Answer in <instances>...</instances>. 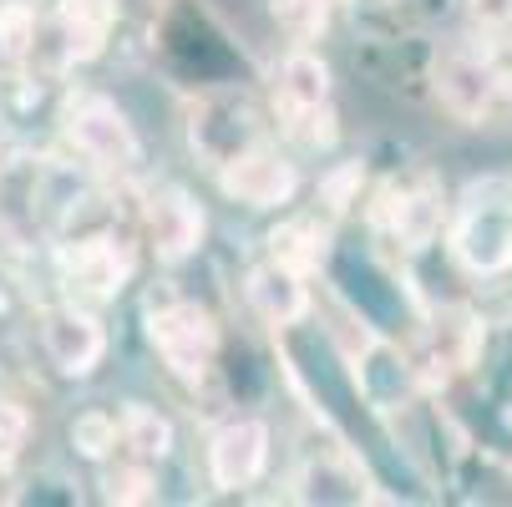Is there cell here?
<instances>
[{"label": "cell", "instance_id": "5bb4252c", "mask_svg": "<svg viewBox=\"0 0 512 507\" xmlns=\"http://www.w3.org/2000/svg\"><path fill=\"white\" fill-rule=\"evenodd\" d=\"M472 360H477V320L467 310H442V315L426 320L411 371L426 386H447L452 376H462L472 366Z\"/></svg>", "mask_w": 512, "mask_h": 507}, {"label": "cell", "instance_id": "cb8c5ba5", "mask_svg": "<svg viewBox=\"0 0 512 507\" xmlns=\"http://www.w3.org/2000/svg\"><path fill=\"white\" fill-rule=\"evenodd\" d=\"M0 6H21V0H0Z\"/></svg>", "mask_w": 512, "mask_h": 507}, {"label": "cell", "instance_id": "603a6c76", "mask_svg": "<svg viewBox=\"0 0 512 507\" xmlns=\"http://www.w3.org/2000/svg\"><path fill=\"white\" fill-rule=\"evenodd\" d=\"M462 11L477 31H507L512 26V0H462Z\"/></svg>", "mask_w": 512, "mask_h": 507}, {"label": "cell", "instance_id": "8992f818", "mask_svg": "<svg viewBox=\"0 0 512 507\" xmlns=\"http://www.w3.org/2000/svg\"><path fill=\"white\" fill-rule=\"evenodd\" d=\"M188 142H193V153L218 173L224 163L244 158L249 148H259V142H269V137H264L259 107L244 92H208L188 112Z\"/></svg>", "mask_w": 512, "mask_h": 507}, {"label": "cell", "instance_id": "ffe728a7", "mask_svg": "<svg viewBox=\"0 0 512 507\" xmlns=\"http://www.w3.org/2000/svg\"><path fill=\"white\" fill-rule=\"evenodd\" d=\"M269 16L279 21V31L289 41H315L330 21V0H269Z\"/></svg>", "mask_w": 512, "mask_h": 507}, {"label": "cell", "instance_id": "d6986e66", "mask_svg": "<svg viewBox=\"0 0 512 507\" xmlns=\"http://www.w3.org/2000/svg\"><path fill=\"white\" fill-rule=\"evenodd\" d=\"M300 502H365V487L350 467L340 462H315L305 477H300Z\"/></svg>", "mask_w": 512, "mask_h": 507}, {"label": "cell", "instance_id": "30bf717a", "mask_svg": "<svg viewBox=\"0 0 512 507\" xmlns=\"http://www.w3.org/2000/svg\"><path fill=\"white\" fill-rule=\"evenodd\" d=\"M36 330H41L46 360H51L61 376H71V381H87L102 366V355H107V330H102V320L82 300L46 305L41 320H36Z\"/></svg>", "mask_w": 512, "mask_h": 507}, {"label": "cell", "instance_id": "3957f363", "mask_svg": "<svg viewBox=\"0 0 512 507\" xmlns=\"http://www.w3.org/2000/svg\"><path fill=\"white\" fill-rule=\"evenodd\" d=\"M61 132L82 153V163L97 173L127 178L142 163V137L107 92H71L61 107Z\"/></svg>", "mask_w": 512, "mask_h": 507}, {"label": "cell", "instance_id": "7a4b0ae2", "mask_svg": "<svg viewBox=\"0 0 512 507\" xmlns=\"http://www.w3.org/2000/svg\"><path fill=\"white\" fill-rule=\"evenodd\" d=\"M117 16H112V0H56V6H36L26 41L16 46L11 66H21L26 77L56 82L66 71L87 66L92 56H102L107 36H112Z\"/></svg>", "mask_w": 512, "mask_h": 507}, {"label": "cell", "instance_id": "ac0fdd59", "mask_svg": "<svg viewBox=\"0 0 512 507\" xmlns=\"http://www.w3.org/2000/svg\"><path fill=\"white\" fill-rule=\"evenodd\" d=\"M117 431H122V447H132L142 462H163L173 452V421L148 401H127Z\"/></svg>", "mask_w": 512, "mask_h": 507}, {"label": "cell", "instance_id": "7c38bea8", "mask_svg": "<svg viewBox=\"0 0 512 507\" xmlns=\"http://www.w3.org/2000/svg\"><path fill=\"white\" fill-rule=\"evenodd\" d=\"M269 467V426L259 416H234L208 442V477L218 492H244Z\"/></svg>", "mask_w": 512, "mask_h": 507}, {"label": "cell", "instance_id": "6da1fadb", "mask_svg": "<svg viewBox=\"0 0 512 507\" xmlns=\"http://www.w3.org/2000/svg\"><path fill=\"white\" fill-rule=\"evenodd\" d=\"M87 193H92L87 178L71 163L36 158V153L0 158V239L11 249L61 244Z\"/></svg>", "mask_w": 512, "mask_h": 507}, {"label": "cell", "instance_id": "9a60e30c", "mask_svg": "<svg viewBox=\"0 0 512 507\" xmlns=\"http://www.w3.org/2000/svg\"><path fill=\"white\" fill-rule=\"evenodd\" d=\"M249 305L259 310L264 325L274 330H289L310 315V274L289 269L279 259H264L249 269Z\"/></svg>", "mask_w": 512, "mask_h": 507}, {"label": "cell", "instance_id": "7402d4cb", "mask_svg": "<svg viewBox=\"0 0 512 507\" xmlns=\"http://www.w3.org/2000/svg\"><path fill=\"white\" fill-rule=\"evenodd\" d=\"M102 497L107 502H153L158 497V482H153V472H148V462H132V467H112L107 477H102Z\"/></svg>", "mask_w": 512, "mask_h": 507}, {"label": "cell", "instance_id": "ba28073f", "mask_svg": "<svg viewBox=\"0 0 512 507\" xmlns=\"http://www.w3.org/2000/svg\"><path fill=\"white\" fill-rule=\"evenodd\" d=\"M371 219L391 244L426 249V244H436V234H442V224H447V198L426 173H401V178H386L376 188Z\"/></svg>", "mask_w": 512, "mask_h": 507}, {"label": "cell", "instance_id": "9c48e42d", "mask_svg": "<svg viewBox=\"0 0 512 507\" xmlns=\"http://www.w3.org/2000/svg\"><path fill=\"white\" fill-rule=\"evenodd\" d=\"M61 259V279L77 300H117L122 289L132 284V269H137V254L122 234H82V239H61L56 249Z\"/></svg>", "mask_w": 512, "mask_h": 507}, {"label": "cell", "instance_id": "5b68a950", "mask_svg": "<svg viewBox=\"0 0 512 507\" xmlns=\"http://www.w3.org/2000/svg\"><path fill=\"white\" fill-rule=\"evenodd\" d=\"M431 87L457 122H487L507 92V77L492 51L477 41H447L431 56Z\"/></svg>", "mask_w": 512, "mask_h": 507}, {"label": "cell", "instance_id": "2e32d148", "mask_svg": "<svg viewBox=\"0 0 512 507\" xmlns=\"http://www.w3.org/2000/svg\"><path fill=\"white\" fill-rule=\"evenodd\" d=\"M274 92H279V117L330 107V66L310 46H295L274 71Z\"/></svg>", "mask_w": 512, "mask_h": 507}, {"label": "cell", "instance_id": "52a82bcc", "mask_svg": "<svg viewBox=\"0 0 512 507\" xmlns=\"http://www.w3.org/2000/svg\"><path fill=\"white\" fill-rule=\"evenodd\" d=\"M148 340L178 381H203L218 355V320L198 300H168L148 310Z\"/></svg>", "mask_w": 512, "mask_h": 507}, {"label": "cell", "instance_id": "277c9868", "mask_svg": "<svg viewBox=\"0 0 512 507\" xmlns=\"http://www.w3.org/2000/svg\"><path fill=\"white\" fill-rule=\"evenodd\" d=\"M447 249L477 279H497L512 269V188L507 183L472 188V198L457 208V219L447 229Z\"/></svg>", "mask_w": 512, "mask_h": 507}, {"label": "cell", "instance_id": "8fae6325", "mask_svg": "<svg viewBox=\"0 0 512 507\" xmlns=\"http://www.w3.org/2000/svg\"><path fill=\"white\" fill-rule=\"evenodd\" d=\"M142 229L163 264H178L203 244V208L183 183H153L142 193Z\"/></svg>", "mask_w": 512, "mask_h": 507}, {"label": "cell", "instance_id": "4fadbf2b", "mask_svg": "<svg viewBox=\"0 0 512 507\" xmlns=\"http://www.w3.org/2000/svg\"><path fill=\"white\" fill-rule=\"evenodd\" d=\"M218 188H224L229 198H239V203H249V208H284L300 193V173L279 148L259 142V148H249L244 158L218 168Z\"/></svg>", "mask_w": 512, "mask_h": 507}, {"label": "cell", "instance_id": "44dd1931", "mask_svg": "<svg viewBox=\"0 0 512 507\" xmlns=\"http://www.w3.org/2000/svg\"><path fill=\"white\" fill-rule=\"evenodd\" d=\"M117 442H122V431H117V416H107V411H87V416L71 421V447L92 462H102Z\"/></svg>", "mask_w": 512, "mask_h": 507}, {"label": "cell", "instance_id": "e0dca14e", "mask_svg": "<svg viewBox=\"0 0 512 507\" xmlns=\"http://www.w3.org/2000/svg\"><path fill=\"white\" fill-rule=\"evenodd\" d=\"M269 259L300 269V274H315L325 259H330V224L320 219H284L274 234H269Z\"/></svg>", "mask_w": 512, "mask_h": 507}]
</instances>
